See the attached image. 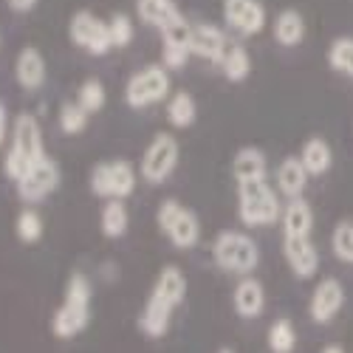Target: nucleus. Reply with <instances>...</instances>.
<instances>
[{"label":"nucleus","instance_id":"9b49d317","mask_svg":"<svg viewBox=\"0 0 353 353\" xmlns=\"http://www.w3.org/2000/svg\"><path fill=\"white\" fill-rule=\"evenodd\" d=\"M68 40L79 51L91 54V57H105V54L113 51L108 20H102L99 14L88 12V9H79V12L71 14V20H68Z\"/></svg>","mask_w":353,"mask_h":353},{"label":"nucleus","instance_id":"c9c22d12","mask_svg":"<svg viewBox=\"0 0 353 353\" xmlns=\"http://www.w3.org/2000/svg\"><path fill=\"white\" fill-rule=\"evenodd\" d=\"M6 136H12V122H9V110H6V105H0V147H3Z\"/></svg>","mask_w":353,"mask_h":353},{"label":"nucleus","instance_id":"bb28decb","mask_svg":"<svg viewBox=\"0 0 353 353\" xmlns=\"http://www.w3.org/2000/svg\"><path fill=\"white\" fill-rule=\"evenodd\" d=\"M136 14L144 26H153L161 32L175 14H181V9L172 0H136Z\"/></svg>","mask_w":353,"mask_h":353},{"label":"nucleus","instance_id":"aec40b11","mask_svg":"<svg viewBox=\"0 0 353 353\" xmlns=\"http://www.w3.org/2000/svg\"><path fill=\"white\" fill-rule=\"evenodd\" d=\"M280 223H283L285 238H311V232H314L311 203L303 195L300 198H288V203L283 207V215H280Z\"/></svg>","mask_w":353,"mask_h":353},{"label":"nucleus","instance_id":"f8f14e48","mask_svg":"<svg viewBox=\"0 0 353 353\" xmlns=\"http://www.w3.org/2000/svg\"><path fill=\"white\" fill-rule=\"evenodd\" d=\"M223 23L229 32L241 37H254L266 28V6L260 0H223L221 3Z\"/></svg>","mask_w":353,"mask_h":353},{"label":"nucleus","instance_id":"1a4fd4ad","mask_svg":"<svg viewBox=\"0 0 353 353\" xmlns=\"http://www.w3.org/2000/svg\"><path fill=\"white\" fill-rule=\"evenodd\" d=\"M181 159V144L172 133L161 130L150 139V144L144 147L141 161H139V179L150 187H159L164 181L172 179L175 167H179Z\"/></svg>","mask_w":353,"mask_h":353},{"label":"nucleus","instance_id":"6ab92c4d","mask_svg":"<svg viewBox=\"0 0 353 353\" xmlns=\"http://www.w3.org/2000/svg\"><path fill=\"white\" fill-rule=\"evenodd\" d=\"M308 179L311 175H308L300 156H285L274 172V184H277V192L283 198H300L308 187Z\"/></svg>","mask_w":353,"mask_h":353},{"label":"nucleus","instance_id":"e433bc0d","mask_svg":"<svg viewBox=\"0 0 353 353\" xmlns=\"http://www.w3.org/2000/svg\"><path fill=\"white\" fill-rule=\"evenodd\" d=\"M319 353H345V347H342V345H336V342H334V345H325V347H322V350H319Z\"/></svg>","mask_w":353,"mask_h":353},{"label":"nucleus","instance_id":"4468645a","mask_svg":"<svg viewBox=\"0 0 353 353\" xmlns=\"http://www.w3.org/2000/svg\"><path fill=\"white\" fill-rule=\"evenodd\" d=\"M14 82L20 85V91L37 94L48 82V63L37 46H23L14 57Z\"/></svg>","mask_w":353,"mask_h":353},{"label":"nucleus","instance_id":"7c9ffc66","mask_svg":"<svg viewBox=\"0 0 353 353\" xmlns=\"http://www.w3.org/2000/svg\"><path fill=\"white\" fill-rule=\"evenodd\" d=\"M328 65L331 71L353 79V37H336L328 46Z\"/></svg>","mask_w":353,"mask_h":353},{"label":"nucleus","instance_id":"ddd939ff","mask_svg":"<svg viewBox=\"0 0 353 353\" xmlns=\"http://www.w3.org/2000/svg\"><path fill=\"white\" fill-rule=\"evenodd\" d=\"M345 305V285L336 277H322L308 300V316L316 325H328L331 319H336V314Z\"/></svg>","mask_w":353,"mask_h":353},{"label":"nucleus","instance_id":"2eb2a0df","mask_svg":"<svg viewBox=\"0 0 353 353\" xmlns=\"http://www.w3.org/2000/svg\"><path fill=\"white\" fill-rule=\"evenodd\" d=\"M229 43H232V40L226 37L223 28H218V26H212V23H192V40H190L192 57L210 60L212 65H221Z\"/></svg>","mask_w":353,"mask_h":353},{"label":"nucleus","instance_id":"58836bf2","mask_svg":"<svg viewBox=\"0 0 353 353\" xmlns=\"http://www.w3.org/2000/svg\"><path fill=\"white\" fill-rule=\"evenodd\" d=\"M0 46H3V34H0Z\"/></svg>","mask_w":353,"mask_h":353},{"label":"nucleus","instance_id":"dca6fc26","mask_svg":"<svg viewBox=\"0 0 353 353\" xmlns=\"http://www.w3.org/2000/svg\"><path fill=\"white\" fill-rule=\"evenodd\" d=\"M283 257L294 277L311 280L319 272V252L311 238H285L283 234Z\"/></svg>","mask_w":353,"mask_h":353},{"label":"nucleus","instance_id":"cd10ccee","mask_svg":"<svg viewBox=\"0 0 353 353\" xmlns=\"http://www.w3.org/2000/svg\"><path fill=\"white\" fill-rule=\"evenodd\" d=\"M266 345L272 353H294V347H297V328H294V322L288 316H280L269 325Z\"/></svg>","mask_w":353,"mask_h":353},{"label":"nucleus","instance_id":"f3484780","mask_svg":"<svg viewBox=\"0 0 353 353\" xmlns=\"http://www.w3.org/2000/svg\"><path fill=\"white\" fill-rule=\"evenodd\" d=\"M232 308L241 319H257L266 311V288L257 277H241L232 291Z\"/></svg>","mask_w":353,"mask_h":353},{"label":"nucleus","instance_id":"5701e85b","mask_svg":"<svg viewBox=\"0 0 353 353\" xmlns=\"http://www.w3.org/2000/svg\"><path fill=\"white\" fill-rule=\"evenodd\" d=\"M164 116H167L170 128H175V130L192 128V122L198 119L195 97H192L190 91H175V94H170V99H167V105H164Z\"/></svg>","mask_w":353,"mask_h":353},{"label":"nucleus","instance_id":"a211bd4d","mask_svg":"<svg viewBox=\"0 0 353 353\" xmlns=\"http://www.w3.org/2000/svg\"><path fill=\"white\" fill-rule=\"evenodd\" d=\"M232 179L234 184L246 181H266L269 179V159L257 147H241L232 159Z\"/></svg>","mask_w":353,"mask_h":353},{"label":"nucleus","instance_id":"c85d7f7f","mask_svg":"<svg viewBox=\"0 0 353 353\" xmlns=\"http://www.w3.org/2000/svg\"><path fill=\"white\" fill-rule=\"evenodd\" d=\"M88 122H91V113H88L82 105L74 102H63L60 110H57V125L65 136H82L88 130Z\"/></svg>","mask_w":353,"mask_h":353},{"label":"nucleus","instance_id":"f704fd0d","mask_svg":"<svg viewBox=\"0 0 353 353\" xmlns=\"http://www.w3.org/2000/svg\"><path fill=\"white\" fill-rule=\"evenodd\" d=\"M37 3H40V0H6L9 12H14V14H28V12H34Z\"/></svg>","mask_w":353,"mask_h":353},{"label":"nucleus","instance_id":"72a5a7b5","mask_svg":"<svg viewBox=\"0 0 353 353\" xmlns=\"http://www.w3.org/2000/svg\"><path fill=\"white\" fill-rule=\"evenodd\" d=\"M192 51L184 48V46H170V43H161V65L167 71H181L187 63H190Z\"/></svg>","mask_w":353,"mask_h":353},{"label":"nucleus","instance_id":"473e14b6","mask_svg":"<svg viewBox=\"0 0 353 353\" xmlns=\"http://www.w3.org/2000/svg\"><path fill=\"white\" fill-rule=\"evenodd\" d=\"M331 249L336 260L353 266V221H339L331 232Z\"/></svg>","mask_w":353,"mask_h":353},{"label":"nucleus","instance_id":"9d476101","mask_svg":"<svg viewBox=\"0 0 353 353\" xmlns=\"http://www.w3.org/2000/svg\"><path fill=\"white\" fill-rule=\"evenodd\" d=\"M63 184V170H60V161L51 159V156H43L40 161H34L32 167L26 170V175L14 184L17 190V198L23 203H43L48 195H54Z\"/></svg>","mask_w":353,"mask_h":353},{"label":"nucleus","instance_id":"20e7f679","mask_svg":"<svg viewBox=\"0 0 353 353\" xmlns=\"http://www.w3.org/2000/svg\"><path fill=\"white\" fill-rule=\"evenodd\" d=\"M212 260L226 274L249 277L260 266V249L252 234H246L241 229H223L212 241Z\"/></svg>","mask_w":353,"mask_h":353},{"label":"nucleus","instance_id":"4c0bfd02","mask_svg":"<svg viewBox=\"0 0 353 353\" xmlns=\"http://www.w3.org/2000/svg\"><path fill=\"white\" fill-rule=\"evenodd\" d=\"M218 353H234V350H229V347H221V350H218Z\"/></svg>","mask_w":353,"mask_h":353},{"label":"nucleus","instance_id":"393cba45","mask_svg":"<svg viewBox=\"0 0 353 353\" xmlns=\"http://www.w3.org/2000/svg\"><path fill=\"white\" fill-rule=\"evenodd\" d=\"M14 234L23 246H37L46 234V221L43 215L32 207V203H23V210L14 215Z\"/></svg>","mask_w":353,"mask_h":353},{"label":"nucleus","instance_id":"b1692460","mask_svg":"<svg viewBox=\"0 0 353 353\" xmlns=\"http://www.w3.org/2000/svg\"><path fill=\"white\" fill-rule=\"evenodd\" d=\"M300 159L308 170V175H325L334 167V150L322 136H311L300 147Z\"/></svg>","mask_w":353,"mask_h":353},{"label":"nucleus","instance_id":"6e6552de","mask_svg":"<svg viewBox=\"0 0 353 353\" xmlns=\"http://www.w3.org/2000/svg\"><path fill=\"white\" fill-rule=\"evenodd\" d=\"M172 71H167L161 63H150L139 71H133L125 82V105L130 110H144V108H153L159 102L170 99V79Z\"/></svg>","mask_w":353,"mask_h":353},{"label":"nucleus","instance_id":"39448f33","mask_svg":"<svg viewBox=\"0 0 353 353\" xmlns=\"http://www.w3.org/2000/svg\"><path fill=\"white\" fill-rule=\"evenodd\" d=\"M283 215V203L277 187L266 181H246L238 184V218L246 229H266L274 226Z\"/></svg>","mask_w":353,"mask_h":353},{"label":"nucleus","instance_id":"a878e982","mask_svg":"<svg viewBox=\"0 0 353 353\" xmlns=\"http://www.w3.org/2000/svg\"><path fill=\"white\" fill-rule=\"evenodd\" d=\"M221 74L229 79V82H246L249 74H252V54L243 43H229L223 60H221Z\"/></svg>","mask_w":353,"mask_h":353},{"label":"nucleus","instance_id":"f03ea898","mask_svg":"<svg viewBox=\"0 0 353 353\" xmlns=\"http://www.w3.org/2000/svg\"><path fill=\"white\" fill-rule=\"evenodd\" d=\"M91 300H94V283L85 272H71L65 280L63 300L51 314V336L68 342L77 339L88 325H91Z\"/></svg>","mask_w":353,"mask_h":353},{"label":"nucleus","instance_id":"f257e3e1","mask_svg":"<svg viewBox=\"0 0 353 353\" xmlns=\"http://www.w3.org/2000/svg\"><path fill=\"white\" fill-rule=\"evenodd\" d=\"M184 300H187V274L179 266H164L156 274L153 288L147 294L144 308L136 319L139 334L144 339H164L172 325L175 311H179Z\"/></svg>","mask_w":353,"mask_h":353},{"label":"nucleus","instance_id":"4be33fe9","mask_svg":"<svg viewBox=\"0 0 353 353\" xmlns=\"http://www.w3.org/2000/svg\"><path fill=\"white\" fill-rule=\"evenodd\" d=\"M274 43L283 48H297L305 40V17L297 9H283L272 23Z\"/></svg>","mask_w":353,"mask_h":353},{"label":"nucleus","instance_id":"412c9836","mask_svg":"<svg viewBox=\"0 0 353 353\" xmlns=\"http://www.w3.org/2000/svg\"><path fill=\"white\" fill-rule=\"evenodd\" d=\"M130 229V210H128V203L122 198H110L102 203V210H99V232L105 234V238L110 241H119L125 238Z\"/></svg>","mask_w":353,"mask_h":353},{"label":"nucleus","instance_id":"7ed1b4c3","mask_svg":"<svg viewBox=\"0 0 353 353\" xmlns=\"http://www.w3.org/2000/svg\"><path fill=\"white\" fill-rule=\"evenodd\" d=\"M46 153V136L40 128V119L34 113H17L12 119V144L3 156V172L12 184H17L26 170L34 161H40Z\"/></svg>","mask_w":353,"mask_h":353},{"label":"nucleus","instance_id":"0eeeda50","mask_svg":"<svg viewBox=\"0 0 353 353\" xmlns=\"http://www.w3.org/2000/svg\"><path fill=\"white\" fill-rule=\"evenodd\" d=\"M136 184H139V167H133L128 159L99 161L88 172V187L102 201H110V198L128 201L136 192Z\"/></svg>","mask_w":353,"mask_h":353},{"label":"nucleus","instance_id":"2f4dec72","mask_svg":"<svg viewBox=\"0 0 353 353\" xmlns=\"http://www.w3.org/2000/svg\"><path fill=\"white\" fill-rule=\"evenodd\" d=\"M108 28H110V43L113 48H128L136 40V23L130 14L116 12L108 17Z\"/></svg>","mask_w":353,"mask_h":353},{"label":"nucleus","instance_id":"423d86ee","mask_svg":"<svg viewBox=\"0 0 353 353\" xmlns=\"http://www.w3.org/2000/svg\"><path fill=\"white\" fill-rule=\"evenodd\" d=\"M156 223H159V232L172 243V249L187 252L201 243V221L195 210L184 207L181 201L164 198L156 210Z\"/></svg>","mask_w":353,"mask_h":353},{"label":"nucleus","instance_id":"c756f323","mask_svg":"<svg viewBox=\"0 0 353 353\" xmlns=\"http://www.w3.org/2000/svg\"><path fill=\"white\" fill-rule=\"evenodd\" d=\"M77 105H82L91 116L102 113L105 105H108V88L102 85V79L88 77V79L77 88Z\"/></svg>","mask_w":353,"mask_h":353}]
</instances>
